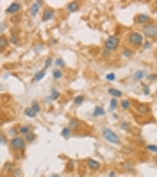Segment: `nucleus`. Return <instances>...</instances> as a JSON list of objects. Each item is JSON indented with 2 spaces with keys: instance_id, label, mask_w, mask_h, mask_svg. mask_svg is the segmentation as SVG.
Segmentation results:
<instances>
[{
  "instance_id": "1",
  "label": "nucleus",
  "mask_w": 157,
  "mask_h": 177,
  "mask_svg": "<svg viewBox=\"0 0 157 177\" xmlns=\"http://www.w3.org/2000/svg\"><path fill=\"white\" fill-rule=\"evenodd\" d=\"M118 47H120V38H118V36H109V38L105 39L104 52H105V54H111V52H114Z\"/></svg>"
},
{
  "instance_id": "2",
  "label": "nucleus",
  "mask_w": 157,
  "mask_h": 177,
  "mask_svg": "<svg viewBox=\"0 0 157 177\" xmlns=\"http://www.w3.org/2000/svg\"><path fill=\"white\" fill-rule=\"evenodd\" d=\"M9 145H11V149L16 152H23L25 150V147H27V143H25V140L21 138V136H13L11 138V141H9Z\"/></svg>"
},
{
  "instance_id": "3",
  "label": "nucleus",
  "mask_w": 157,
  "mask_h": 177,
  "mask_svg": "<svg viewBox=\"0 0 157 177\" xmlns=\"http://www.w3.org/2000/svg\"><path fill=\"white\" fill-rule=\"evenodd\" d=\"M143 38H150V39H154L157 36V25L156 21H150V23H147V25H143Z\"/></svg>"
},
{
  "instance_id": "4",
  "label": "nucleus",
  "mask_w": 157,
  "mask_h": 177,
  "mask_svg": "<svg viewBox=\"0 0 157 177\" xmlns=\"http://www.w3.org/2000/svg\"><path fill=\"white\" fill-rule=\"evenodd\" d=\"M102 136H104V140L105 141H109V143H114V145H118L120 143V136L114 133V131H111V129H102Z\"/></svg>"
},
{
  "instance_id": "5",
  "label": "nucleus",
  "mask_w": 157,
  "mask_h": 177,
  "mask_svg": "<svg viewBox=\"0 0 157 177\" xmlns=\"http://www.w3.org/2000/svg\"><path fill=\"white\" fill-rule=\"evenodd\" d=\"M127 39H129V43H130V45H134V47H141V43L145 41V38H143V34H141V32H136V30H132V32H129V36H127Z\"/></svg>"
},
{
  "instance_id": "6",
  "label": "nucleus",
  "mask_w": 157,
  "mask_h": 177,
  "mask_svg": "<svg viewBox=\"0 0 157 177\" xmlns=\"http://www.w3.org/2000/svg\"><path fill=\"white\" fill-rule=\"evenodd\" d=\"M39 111H41L39 104H38V102H32V104H30V106H29V107L25 109V115H27L29 118H34V116H36V115H38Z\"/></svg>"
},
{
  "instance_id": "7",
  "label": "nucleus",
  "mask_w": 157,
  "mask_h": 177,
  "mask_svg": "<svg viewBox=\"0 0 157 177\" xmlns=\"http://www.w3.org/2000/svg\"><path fill=\"white\" fill-rule=\"evenodd\" d=\"M54 16H55V11L50 9V7H45V11H43V21H52Z\"/></svg>"
},
{
  "instance_id": "8",
  "label": "nucleus",
  "mask_w": 157,
  "mask_h": 177,
  "mask_svg": "<svg viewBox=\"0 0 157 177\" xmlns=\"http://www.w3.org/2000/svg\"><path fill=\"white\" fill-rule=\"evenodd\" d=\"M134 21H136V23H139V25H147V23H150L152 20H150V16H148V14H138V16L134 18Z\"/></svg>"
},
{
  "instance_id": "9",
  "label": "nucleus",
  "mask_w": 157,
  "mask_h": 177,
  "mask_svg": "<svg viewBox=\"0 0 157 177\" xmlns=\"http://www.w3.org/2000/svg\"><path fill=\"white\" fill-rule=\"evenodd\" d=\"M20 9H21V4H20V2H13V4L5 9V13H7V14H13V13H18Z\"/></svg>"
},
{
  "instance_id": "10",
  "label": "nucleus",
  "mask_w": 157,
  "mask_h": 177,
  "mask_svg": "<svg viewBox=\"0 0 157 177\" xmlns=\"http://www.w3.org/2000/svg\"><path fill=\"white\" fill-rule=\"evenodd\" d=\"M86 165H88V168H89V170H93V172H97V170L100 168V163H98L97 159H91V158L86 161Z\"/></svg>"
},
{
  "instance_id": "11",
  "label": "nucleus",
  "mask_w": 157,
  "mask_h": 177,
  "mask_svg": "<svg viewBox=\"0 0 157 177\" xmlns=\"http://www.w3.org/2000/svg\"><path fill=\"white\" fill-rule=\"evenodd\" d=\"M43 4L41 2H32V5H30V16H36L38 14V11H39V7H41Z\"/></svg>"
},
{
  "instance_id": "12",
  "label": "nucleus",
  "mask_w": 157,
  "mask_h": 177,
  "mask_svg": "<svg viewBox=\"0 0 157 177\" xmlns=\"http://www.w3.org/2000/svg\"><path fill=\"white\" fill-rule=\"evenodd\" d=\"M57 98H59V90H55V88H54V90L50 91V95H48L45 100H46V102H52V100H57Z\"/></svg>"
},
{
  "instance_id": "13",
  "label": "nucleus",
  "mask_w": 157,
  "mask_h": 177,
  "mask_svg": "<svg viewBox=\"0 0 157 177\" xmlns=\"http://www.w3.org/2000/svg\"><path fill=\"white\" fill-rule=\"evenodd\" d=\"M45 73H46V70H45V68H41V70H39V72H38V73L34 75V79H32V82H39V81H41V79L45 77Z\"/></svg>"
},
{
  "instance_id": "14",
  "label": "nucleus",
  "mask_w": 157,
  "mask_h": 177,
  "mask_svg": "<svg viewBox=\"0 0 157 177\" xmlns=\"http://www.w3.org/2000/svg\"><path fill=\"white\" fill-rule=\"evenodd\" d=\"M66 9H68L70 13H75V11H79V2H70V4L66 5Z\"/></svg>"
},
{
  "instance_id": "15",
  "label": "nucleus",
  "mask_w": 157,
  "mask_h": 177,
  "mask_svg": "<svg viewBox=\"0 0 157 177\" xmlns=\"http://www.w3.org/2000/svg\"><path fill=\"white\" fill-rule=\"evenodd\" d=\"M104 115H105V109H104V107H100V106H97V107H95V111H93V116H97V118H98V116H104Z\"/></svg>"
},
{
  "instance_id": "16",
  "label": "nucleus",
  "mask_w": 157,
  "mask_h": 177,
  "mask_svg": "<svg viewBox=\"0 0 157 177\" xmlns=\"http://www.w3.org/2000/svg\"><path fill=\"white\" fill-rule=\"evenodd\" d=\"M109 95H111L113 98H120V97H122V91L116 90V88H111V90H109Z\"/></svg>"
},
{
  "instance_id": "17",
  "label": "nucleus",
  "mask_w": 157,
  "mask_h": 177,
  "mask_svg": "<svg viewBox=\"0 0 157 177\" xmlns=\"http://www.w3.org/2000/svg\"><path fill=\"white\" fill-rule=\"evenodd\" d=\"M68 129H70V131H77V129H80V122H79V120H71Z\"/></svg>"
},
{
  "instance_id": "18",
  "label": "nucleus",
  "mask_w": 157,
  "mask_h": 177,
  "mask_svg": "<svg viewBox=\"0 0 157 177\" xmlns=\"http://www.w3.org/2000/svg\"><path fill=\"white\" fill-rule=\"evenodd\" d=\"M118 106H120L122 109H125V111H127V109H130V100H127V98H125V100H122Z\"/></svg>"
},
{
  "instance_id": "19",
  "label": "nucleus",
  "mask_w": 157,
  "mask_h": 177,
  "mask_svg": "<svg viewBox=\"0 0 157 177\" xmlns=\"http://www.w3.org/2000/svg\"><path fill=\"white\" fill-rule=\"evenodd\" d=\"M143 77H145V72H143V70H139V72H136V73H134V81H138V82H139V81H143Z\"/></svg>"
},
{
  "instance_id": "20",
  "label": "nucleus",
  "mask_w": 157,
  "mask_h": 177,
  "mask_svg": "<svg viewBox=\"0 0 157 177\" xmlns=\"http://www.w3.org/2000/svg\"><path fill=\"white\" fill-rule=\"evenodd\" d=\"M63 77H64L63 70H54V79H55V81H59V79H63Z\"/></svg>"
},
{
  "instance_id": "21",
  "label": "nucleus",
  "mask_w": 157,
  "mask_h": 177,
  "mask_svg": "<svg viewBox=\"0 0 157 177\" xmlns=\"http://www.w3.org/2000/svg\"><path fill=\"white\" fill-rule=\"evenodd\" d=\"M82 102H84V97H82V95H77V97L73 98V106H80Z\"/></svg>"
},
{
  "instance_id": "22",
  "label": "nucleus",
  "mask_w": 157,
  "mask_h": 177,
  "mask_svg": "<svg viewBox=\"0 0 157 177\" xmlns=\"http://www.w3.org/2000/svg\"><path fill=\"white\" fill-rule=\"evenodd\" d=\"M132 56H134V50H130V48H125V50H123V57H125V59H129V57H132Z\"/></svg>"
},
{
  "instance_id": "23",
  "label": "nucleus",
  "mask_w": 157,
  "mask_h": 177,
  "mask_svg": "<svg viewBox=\"0 0 157 177\" xmlns=\"http://www.w3.org/2000/svg\"><path fill=\"white\" fill-rule=\"evenodd\" d=\"M54 63H55V66H57V70H61V68H64V61H63L61 57H57V59H55Z\"/></svg>"
},
{
  "instance_id": "24",
  "label": "nucleus",
  "mask_w": 157,
  "mask_h": 177,
  "mask_svg": "<svg viewBox=\"0 0 157 177\" xmlns=\"http://www.w3.org/2000/svg\"><path fill=\"white\" fill-rule=\"evenodd\" d=\"M20 134H23V136H27V134H30V127H27V125H23V127H20Z\"/></svg>"
},
{
  "instance_id": "25",
  "label": "nucleus",
  "mask_w": 157,
  "mask_h": 177,
  "mask_svg": "<svg viewBox=\"0 0 157 177\" xmlns=\"http://www.w3.org/2000/svg\"><path fill=\"white\" fill-rule=\"evenodd\" d=\"M7 47V38L5 36H0V50H4Z\"/></svg>"
},
{
  "instance_id": "26",
  "label": "nucleus",
  "mask_w": 157,
  "mask_h": 177,
  "mask_svg": "<svg viewBox=\"0 0 157 177\" xmlns=\"http://www.w3.org/2000/svg\"><path fill=\"white\" fill-rule=\"evenodd\" d=\"M120 127H122L123 131H127V133L130 131V125H129V122H120Z\"/></svg>"
},
{
  "instance_id": "27",
  "label": "nucleus",
  "mask_w": 157,
  "mask_h": 177,
  "mask_svg": "<svg viewBox=\"0 0 157 177\" xmlns=\"http://www.w3.org/2000/svg\"><path fill=\"white\" fill-rule=\"evenodd\" d=\"M70 136H71V131H70L68 127H64V129H63V138H70Z\"/></svg>"
},
{
  "instance_id": "28",
  "label": "nucleus",
  "mask_w": 157,
  "mask_h": 177,
  "mask_svg": "<svg viewBox=\"0 0 157 177\" xmlns=\"http://www.w3.org/2000/svg\"><path fill=\"white\" fill-rule=\"evenodd\" d=\"M34 140H36V136H34V134H32V133H30V134H27V136H25V143H27V141H34Z\"/></svg>"
},
{
  "instance_id": "29",
  "label": "nucleus",
  "mask_w": 157,
  "mask_h": 177,
  "mask_svg": "<svg viewBox=\"0 0 157 177\" xmlns=\"http://www.w3.org/2000/svg\"><path fill=\"white\" fill-rule=\"evenodd\" d=\"M116 107H120V106H118V100L113 98V100H111V109H116Z\"/></svg>"
},
{
  "instance_id": "30",
  "label": "nucleus",
  "mask_w": 157,
  "mask_h": 177,
  "mask_svg": "<svg viewBox=\"0 0 157 177\" xmlns=\"http://www.w3.org/2000/svg\"><path fill=\"white\" fill-rule=\"evenodd\" d=\"M143 48H152V41H143Z\"/></svg>"
},
{
  "instance_id": "31",
  "label": "nucleus",
  "mask_w": 157,
  "mask_h": 177,
  "mask_svg": "<svg viewBox=\"0 0 157 177\" xmlns=\"http://www.w3.org/2000/svg\"><path fill=\"white\" fill-rule=\"evenodd\" d=\"M11 43H14V45H20V39H18L16 36H13V38H11Z\"/></svg>"
},
{
  "instance_id": "32",
  "label": "nucleus",
  "mask_w": 157,
  "mask_h": 177,
  "mask_svg": "<svg viewBox=\"0 0 157 177\" xmlns=\"http://www.w3.org/2000/svg\"><path fill=\"white\" fill-rule=\"evenodd\" d=\"M105 79H107V81H114V79H116V75H114V73H107V77H105Z\"/></svg>"
},
{
  "instance_id": "33",
  "label": "nucleus",
  "mask_w": 157,
  "mask_h": 177,
  "mask_svg": "<svg viewBox=\"0 0 157 177\" xmlns=\"http://www.w3.org/2000/svg\"><path fill=\"white\" fill-rule=\"evenodd\" d=\"M147 149H148V150H150V152H152V154H154V152H156V145H148V147H147Z\"/></svg>"
},
{
  "instance_id": "34",
  "label": "nucleus",
  "mask_w": 157,
  "mask_h": 177,
  "mask_svg": "<svg viewBox=\"0 0 157 177\" xmlns=\"http://www.w3.org/2000/svg\"><path fill=\"white\" fill-rule=\"evenodd\" d=\"M50 64H52V59H46V63H45V70H46V68H48Z\"/></svg>"
},
{
  "instance_id": "35",
  "label": "nucleus",
  "mask_w": 157,
  "mask_h": 177,
  "mask_svg": "<svg viewBox=\"0 0 157 177\" xmlns=\"http://www.w3.org/2000/svg\"><path fill=\"white\" fill-rule=\"evenodd\" d=\"M143 93H145V95H148V93H150V90H148V86H143Z\"/></svg>"
},
{
  "instance_id": "36",
  "label": "nucleus",
  "mask_w": 157,
  "mask_h": 177,
  "mask_svg": "<svg viewBox=\"0 0 157 177\" xmlns=\"http://www.w3.org/2000/svg\"><path fill=\"white\" fill-rule=\"evenodd\" d=\"M148 79H150V82H156V79H157V77H156V73H152V75L148 77Z\"/></svg>"
},
{
  "instance_id": "37",
  "label": "nucleus",
  "mask_w": 157,
  "mask_h": 177,
  "mask_svg": "<svg viewBox=\"0 0 157 177\" xmlns=\"http://www.w3.org/2000/svg\"><path fill=\"white\" fill-rule=\"evenodd\" d=\"M0 143H7V138L5 136H0Z\"/></svg>"
},
{
  "instance_id": "38",
  "label": "nucleus",
  "mask_w": 157,
  "mask_h": 177,
  "mask_svg": "<svg viewBox=\"0 0 157 177\" xmlns=\"http://www.w3.org/2000/svg\"><path fill=\"white\" fill-rule=\"evenodd\" d=\"M0 127H2V120H0Z\"/></svg>"
},
{
  "instance_id": "39",
  "label": "nucleus",
  "mask_w": 157,
  "mask_h": 177,
  "mask_svg": "<svg viewBox=\"0 0 157 177\" xmlns=\"http://www.w3.org/2000/svg\"><path fill=\"white\" fill-rule=\"evenodd\" d=\"M54 177H57V176H54Z\"/></svg>"
}]
</instances>
